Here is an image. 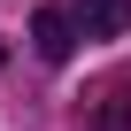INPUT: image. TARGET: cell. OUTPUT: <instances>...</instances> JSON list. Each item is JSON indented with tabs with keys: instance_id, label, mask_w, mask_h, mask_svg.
<instances>
[{
	"instance_id": "obj_2",
	"label": "cell",
	"mask_w": 131,
	"mask_h": 131,
	"mask_svg": "<svg viewBox=\"0 0 131 131\" xmlns=\"http://www.w3.org/2000/svg\"><path fill=\"white\" fill-rule=\"evenodd\" d=\"M31 39H39V54H46V62H70V46H77L70 8H39V16H31Z\"/></svg>"
},
{
	"instance_id": "obj_3",
	"label": "cell",
	"mask_w": 131,
	"mask_h": 131,
	"mask_svg": "<svg viewBox=\"0 0 131 131\" xmlns=\"http://www.w3.org/2000/svg\"><path fill=\"white\" fill-rule=\"evenodd\" d=\"M123 116H131V85H108V93H100V116H93V131H123Z\"/></svg>"
},
{
	"instance_id": "obj_1",
	"label": "cell",
	"mask_w": 131,
	"mask_h": 131,
	"mask_svg": "<svg viewBox=\"0 0 131 131\" xmlns=\"http://www.w3.org/2000/svg\"><path fill=\"white\" fill-rule=\"evenodd\" d=\"M70 31L77 39H123L131 31V0H77L70 8Z\"/></svg>"
}]
</instances>
